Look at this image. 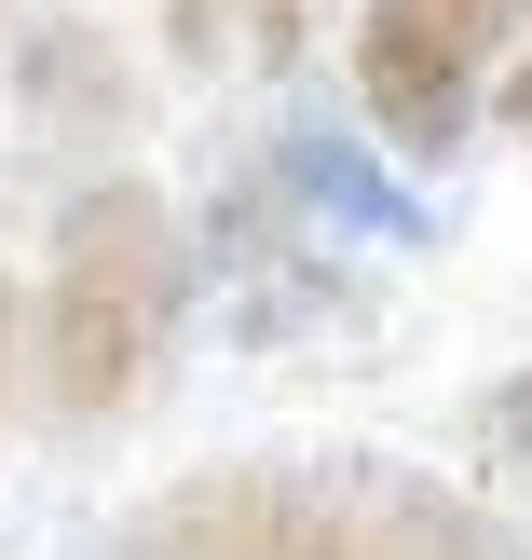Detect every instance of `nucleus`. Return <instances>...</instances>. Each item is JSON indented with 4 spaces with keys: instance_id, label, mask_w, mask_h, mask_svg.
<instances>
[{
    "instance_id": "6e6552de",
    "label": "nucleus",
    "mask_w": 532,
    "mask_h": 560,
    "mask_svg": "<svg viewBox=\"0 0 532 560\" xmlns=\"http://www.w3.org/2000/svg\"><path fill=\"white\" fill-rule=\"evenodd\" d=\"M492 124H506V137H532V55H506V82H492Z\"/></svg>"
},
{
    "instance_id": "0eeeda50",
    "label": "nucleus",
    "mask_w": 532,
    "mask_h": 560,
    "mask_svg": "<svg viewBox=\"0 0 532 560\" xmlns=\"http://www.w3.org/2000/svg\"><path fill=\"white\" fill-rule=\"evenodd\" d=\"M14 383H27V301L0 288V424H14Z\"/></svg>"
},
{
    "instance_id": "20e7f679",
    "label": "nucleus",
    "mask_w": 532,
    "mask_h": 560,
    "mask_svg": "<svg viewBox=\"0 0 532 560\" xmlns=\"http://www.w3.org/2000/svg\"><path fill=\"white\" fill-rule=\"evenodd\" d=\"M14 124L123 137V124H151V109H137V69H123V42H109L96 14H27L14 27Z\"/></svg>"
},
{
    "instance_id": "f03ea898",
    "label": "nucleus",
    "mask_w": 532,
    "mask_h": 560,
    "mask_svg": "<svg viewBox=\"0 0 532 560\" xmlns=\"http://www.w3.org/2000/svg\"><path fill=\"white\" fill-rule=\"evenodd\" d=\"M191 315V233L151 178H96L69 191L55 219V260H42V301H27V397L42 424H109V410L151 397L164 342Z\"/></svg>"
},
{
    "instance_id": "f257e3e1",
    "label": "nucleus",
    "mask_w": 532,
    "mask_h": 560,
    "mask_svg": "<svg viewBox=\"0 0 532 560\" xmlns=\"http://www.w3.org/2000/svg\"><path fill=\"white\" fill-rule=\"evenodd\" d=\"M109 560H532V534L397 452H246L151 492Z\"/></svg>"
},
{
    "instance_id": "39448f33",
    "label": "nucleus",
    "mask_w": 532,
    "mask_h": 560,
    "mask_svg": "<svg viewBox=\"0 0 532 560\" xmlns=\"http://www.w3.org/2000/svg\"><path fill=\"white\" fill-rule=\"evenodd\" d=\"M287 191H300V219H315V233H369V246H424V233H437L424 191L382 178L342 124H300V137H287Z\"/></svg>"
},
{
    "instance_id": "7ed1b4c3",
    "label": "nucleus",
    "mask_w": 532,
    "mask_h": 560,
    "mask_svg": "<svg viewBox=\"0 0 532 560\" xmlns=\"http://www.w3.org/2000/svg\"><path fill=\"white\" fill-rule=\"evenodd\" d=\"M532 27V0H369L355 14V96H369V137H397L410 164L464 151L506 82V42Z\"/></svg>"
},
{
    "instance_id": "423d86ee",
    "label": "nucleus",
    "mask_w": 532,
    "mask_h": 560,
    "mask_svg": "<svg viewBox=\"0 0 532 560\" xmlns=\"http://www.w3.org/2000/svg\"><path fill=\"white\" fill-rule=\"evenodd\" d=\"M164 42L191 69H273L300 55V0H164Z\"/></svg>"
}]
</instances>
